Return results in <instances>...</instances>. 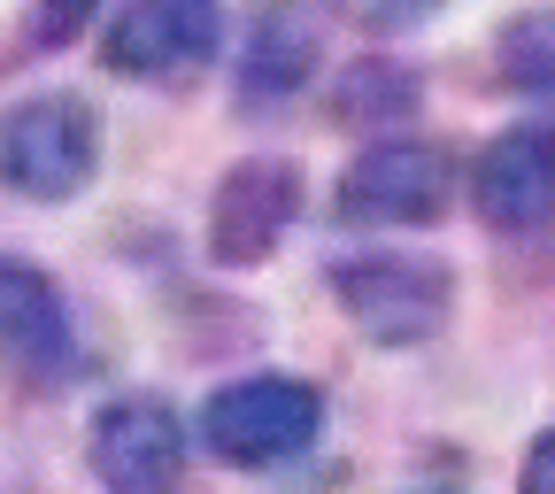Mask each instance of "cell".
Segmentation results:
<instances>
[{"label":"cell","instance_id":"6da1fadb","mask_svg":"<svg viewBox=\"0 0 555 494\" xmlns=\"http://www.w3.org/2000/svg\"><path fill=\"white\" fill-rule=\"evenodd\" d=\"M101 163V124L78 93H31L0 116V178L24 201H69L86 193Z\"/></svg>","mask_w":555,"mask_h":494},{"label":"cell","instance_id":"7a4b0ae2","mask_svg":"<svg viewBox=\"0 0 555 494\" xmlns=\"http://www.w3.org/2000/svg\"><path fill=\"white\" fill-rule=\"evenodd\" d=\"M332 294L356 317V332L378 347L433 340L448 325V302H455L448 270L433 255H347V263H332Z\"/></svg>","mask_w":555,"mask_h":494},{"label":"cell","instance_id":"3957f363","mask_svg":"<svg viewBox=\"0 0 555 494\" xmlns=\"http://www.w3.org/2000/svg\"><path fill=\"white\" fill-rule=\"evenodd\" d=\"M317 433H324V394L301 387V379H278V371L208 394V409H201V441L224 464H247V471L301 456Z\"/></svg>","mask_w":555,"mask_h":494},{"label":"cell","instance_id":"277c9868","mask_svg":"<svg viewBox=\"0 0 555 494\" xmlns=\"http://www.w3.org/2000/svg\"><path fill=\"white\" fill-rule=\"evenodd\" d=\"M455 201V163L433 139H378L339 178V217L356 225H433Z\"/></svg>","mask_w":555,"mask_h":494},{"label":"cell","instance_id":"5b68a950","mask_svg":"<svg viewBox=\"0 0 555 494\" xmlns=\"http://www.w3.org/2000/svg\"><path fill=\"white\" fill-rule=\"evenodd\" d=\"M224 39L217 0H124L108 24V69L116 78H193Z\"/></svg>","mask_w":555,"mask_h":494},{"label":"cell","instance_id":"8992f818","mask_svg":"<svg viewBox=\"0 0 555 494\" xmlns=\"http://www.w3.org/2000/svg\"><path fill=\"white\" fill-rule=\"evenodd\" d=\"M294 217H301V170L278 163V155H247L217 186V208H208V255L247 270V263H262L278 240H286Z\"/></svg>","mask_w":555,"mask_h":494},{"label":"cell","instance_id":"52a82bcc","mask_svg":"<svg viewBox=\"0 0 555 494\" xmlns=\"http://www.w3.org/2000/svg\"><path fill=\"white\" fill-rule=\"evenodd\" d=\"M470 201L486 225L525 232L555 217V124H517L470 163Z\"/></svg>","mask_w":555,"mask_h":494},{"label":"cell","instance_id":"ba28073f","mask_svg":"<svg viewBox=\"0 0 555 494\" xmlns=\"http://www.w3.org/2000/svg\"><path fill=\"white\" fill-rule=\"evenodd\" d=\"M93 471L108 494H170L185 471V433L163 402H116L93 417Z\"/></svg>","mask_w":555,"mask_h":494},{"label":"cell","instance_id":"9c48e42d","mask_svg":"<svg viewBox=\"0 0 555 494\" xmlns=\"http://www.w3.org/2000/svg\"><path fill=\"white\" fill-rule=\"evenodd\" d=\"M0 364L24 379H62L69 371V309L62 287L24 263H0Z\"/></svg>","mask_w":555,"mask_h":494},{"label":"cell","instance_id":"30bf717a","mask_svg":"<svg viewBox=\"0 0 555 494\" xmlns=\"http://www.w3.org/2000/svg\"><path fill=\"white\" fill-rule=\"evenodd\" d=\"M317 54H324V24H317V9H309V0H270V9L247 24V47H240V86H247L255 101L294 93V86H309Z\"/></svg>","mask_w":555,"mask_h":494},{"label":"cell","instance_id":"8fae6325","mask_svg":"<svg viewBox=\"0 0 555 494\" xmlns=\"http://www.w3.org/2000/svg\"><path fill=\"white\" fill-rule=\"evenodd\" d=\"M502 78L517 93H555V9H532L502 31Z\"/></svg>","mask_w":555,"mask_h":494},{"label":"cell","instance_id":"7c38bea8","mask_svg":"<svg viewBox=\"0 0 555 494\" xmlns=\"http://www.w3.org/2000/svg\"><path fill=\"white\" fill-rule=\"evenodd\" d=\"M416 109V78L393 62H356L339 78V116H356V124H386V116H409Z\"/></svg>","mask_w":555,"mask_h":494},{"label":"cell","instance_id":"4fadbf2b","mask_svg":"<svg viewBox=\"0 0 555 494\" xmlns=\"http://www.w3.org/2000/svg\"><path fill=\"white\" fill-rule=\"evenodd\" d=\"M93 9H101V0H39V9H31V39H39V47L78 39V31L93 24Z\"/></svg>","mask_w":555,"mask_h":494},{"label":"cell","instance_id":"5bb4252c","mask_svg":"<svg viewBox=\"0 0 555 494\" xmlns=\"http://www.w3.org/2000/svg\"><path fill=\"white\" fill-rule=\"evenodd\" d=\"M517 494H555V433H540L525 448V471H517Z\"/></svg>","mask_w":555,"mask_h":494},{"label":"cell","instance_id":"9a60e30c","mask_svg":"<svg viewBox=\"0 0 555 494\" xmlns=\"http://www.w3.org/2000/svg\"><path fill=\"white\" fill-rule=\"evenodd\" d=\"M371 16L378 24H416V16H433V0H371Z\"/></svg>","mask_w":555,"mask_h":494}]
</instances>
